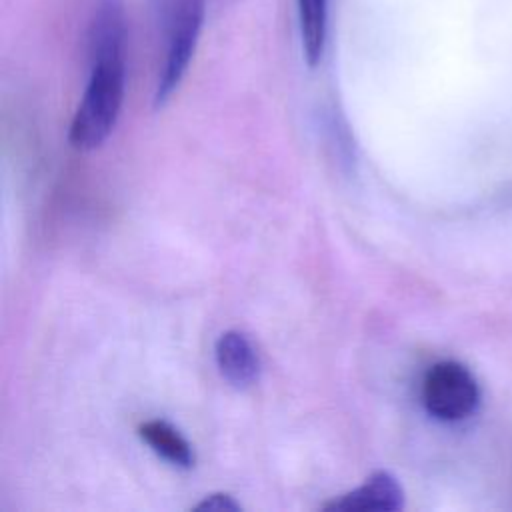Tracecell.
Instances as JSON below:
<instances>
[{
    "label": "cell",
    "mask_w": 512,
    "mask_h": 512,
    "mask_svg": "<svg viewBox=\"0 0 512 512\" xmlns=\"http://www.w3.org/2000/svg\"><path fill=\"white\" fill-rule=\"evenodd\" d=\"M88 16V82L68 132L78 150H94L108 138L122 108L126 80L122 0H92Z\"/></svg>",
    "instance_id": "obj_1"
},
{
    "label": "cell",
    "mask_w": 512,
    "mask_h": 512,
    "mask_svg": "<svg viewBox=\"0 0 512 512\" xmlns=\"http://www.w3.org/2000/svg\"><path fill=\"white\" fill-rule=\"evenodd\" d=\"M160 42V68L154 104L162 106L180 86L204 24V0H150Z\"/></svg>",
    "instance_id": "obj_2"
},
{
    "label": "cell",
    "mask_w": 512,
    "mask_h": 512,
    "mask_svg": "<svg viewBox=\"0 0 512 512\" xmlns=\"http://www.w3.org/2000/svg\"><path fill=\"white\" fill-rule=\"evenodd\" d=\"M480 402L474 374L456 360L430 366L422 382V404L430 416L442 422L468 418Z\"/></svg>",
    "instance_id": "obj_3"
},
{
    "label": "cell",
    "mask_w": 512,
    "mask_h": 512,
    "mask_svg": "<svg viewBox=\"0 0 512 512\" xmlns=\"http://www.w3.org/2000/svg\"><path fill=\"white\" fill-rule=\"evenodd\" d=\"M404 504L400 482L386 470H376L364 484L322 506L326 512H392Z\"/></svg>",
    "instance_id": "obj_4"
},
{
    "label": "cell",
    "mask_w": 512,
    "mask_h": 512,
    "mask_svg": "<svg viewBox=\"0 0 512 512\" xmlns=\"http://www.w3.org/2000/svg\"><path fill=\"white\" fill-rule=\"evenodd\" d=\"M220 374L236 388L250 386L260 372V360L252 342L238 330H226L214 344Z\"/></svg>",
    "instance_id": "obj_5"
},
{
    "label": "cell",
    "mask_w": 512,
    "mask_h": 512,
    "mask_svg": "<svg viewBox=\"0 0 512 512\" xmlns=\"http://www.w3.org/2000/svg\"><path fill=\"white\" fill-rule=\"evenodd\" d=\"M140 438L164 460L178 468H192L196 462L190 442L166 420H146L138 426Z\"/></svg>",
    "instance_id": "obj_6"
},
{
    "label": "cell",
    "mask_w": 512,
    "mask_h": 512,
    "mask_svg": "<svg viewBox=\"0 0 512 512\" xmlns=\"http://www.w3.org/2000/svg\"><path fill=\"white\" fill-rule=\"evenodd\" d=\"M304 60L314 68L324 54L328 36L330 0H296Z\"/></svg>",
    "instance_id": "obj_7"
},
{
    "label": "cell",
    "mask_w": 512,
    "mask_h": 512,
    "mask_svg": "<svg viewBox=\"0 0 512 512\" xmlns=\"http://www.w3.org/2000/svg\"><path fill=\"white\" fill-rule=\"evenodd\" d=\"M196 512H238L242 506L226 492H216L206 496L202 502L194 506Z\"/></svg>",
    "instance_id": "obj_8"
}]
</instances>
